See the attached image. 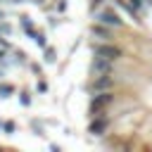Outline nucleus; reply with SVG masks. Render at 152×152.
Returning <instances> with one entry per match:
<instances>
[{"label": "nucleus", "instance_id": "f257e3e1", "mask_svg": "<svg viewBox=\"0 0 152 152\" xmlns=\"http://www.w3.org/2000/svg\"><path fill=\"white\" fill-rule=\"evenodd\" d=\"M109 102H114V95H112L109 90H100V93H95V95L90 97V107H88L90 119H93V116H107L104 107H107Z\"/></svg>", "mask_w": 152, "mask_h": 152}, {"label": "nucleus", "instance_id": "f03ea898", "mask_svg": "<svg viewBox=\"0 0 152 152\" xmlns=\"http://www.w3.org/2000/svg\"><path fill=\"white\" fill-rule=\"evenodd\" d=\"M90 74H93V76H104V74H112V59L95 55V59H93V64H90Z\"/></svg>", "mask_w": 152, "mask_h": 152}, {"label": "nucleus", "instance_id": "7ed1b4c3", "mask_svg": "<svg viewBox=\"0 0 152 152\" xmlns=\"http://www.w3.org/2000/svg\"><path fill=\"white\" fill-rule=\"evenodd\" d=\"M97 21L100 24H107L109 28L114 26V28H119V26H124V21H121V17L114 12V10H102L100 14H97Z\"/></svg>", "mask_w": 152, "mask_h": 152}, {"label": "nucleus", "instance_id": "20e7f679", "mask_svg": "<svg viewBox=\"0 0 152 152\" xmlns=\"http://www.w3.org/2000/svg\"><path fill=\"white\" fill-rule=\"evenodd\" d=\"M93 52L95 55H100V57H107V59H116V57H121V50L116 48V45H109V43H102V45H95L93 48Z\"/></svg>", "mask_w": 152, "mask_h": 152}, {"label": "nucleus", "instance_id": "39448f33", "mask_svg": "<svg viewBox=\"0 0 152 152\" xmlns=\"http://www.w3.org/2000/svg\"><path fill=\"white\" fill-rule=\"evenodd\" d=\"M112 86H114L112 74H104V76H95V81L90 83V90L93 93H100V90H109Z\"/></svg>", "mask_w": 152, "mask_h": 152}, {"label": "nucleus", "instance_id": "423d86ee", "mask_svg": "<svg viewBox=\"0 0 152 152\" xmlns=\"http://www.w3.org/2000/svg\"><path fill=\"white\" fill-rule=\"evenodd\" d=\"M107 126H109L107 116H93V121H90V126H88V133H90V135H104Z\"/></svg>", "mask_w": 152, "mask_h": 152}, {"label": "nucleus", "instance_id": "0eeeda50", "mask_svg": "<svg viewBox=\"0 0 152 152\" xmlns=\"http://www.w3.org/2000/svg\"><path fill=\"white\" fill-rule=\"evenodd\" d=\"M93 36L100 38V40H109V38H112V31H109L107 24H100V21H97V24L93 26Z\"/></svg>", "mask_w": 152, "mask_h": 152}, {"label": "nucleus", "instance_id": "6e6552de", "mask_svg": "<svg viewBox=\"0 0 152 152\" xmlns=\"http://www.w3.org/2000/svg\"><path fill=\"white\" fill-rule=\"evenodd\" d=\"M12 93H14V86H12V83H0V100L10 97Z\"/></svg>", "mask_w": 152, "mask_h": 152}, {"label": "nucleus", "instance_id": "1a4fd4ad", "mask_svg": "<svg viewBox=\"0 0 152 152\" xmlns=\"http://www.w3.org/2000/svg\"><path fill=\"white\" fill-rule=\"evenodd\" d=\"M31 38H33V43H36L38 48H45V45H48V43H45V33H40V31H33Z\"/></svg>", "mask_w": 152, "mask_h": 152}, {"label": "nucleus", "instance_id": "9d476101", "mask_svg": "<svg viewBox=\"0 0 152 152\" xmlns=\"http://www.w3.org/2000/svg\"><path fill=\"white\" fill-rule=\"evenodd\" d=\"M21 28H24V31L31 36V33H33V21H31L28 17H21Z\"/></svg>", "mask_w": 152, "mask_h": 152}, {"label": "nucleus", "instance_id": "9b49d317", "mask_svg": "<svg viewBox=\"0 0 152 152\" xmlns=\"http://www.w3.org/2000/svg\"><path fill=\"white\" fill-rule=\"evenodd\" d=\"M45 62H55V50L45 45Z\"/></svg>", "mask_w": 152, "mask_h": 152}, {"label": "nucleus", "instance_id": "f8f14e48", "mask_svg": "<svg viewBox=\"0 0 152 152\" xmlns=\"http://www.w3.org/2000/svg\"><path fill=\"white\" fill-rule=\"evenodd\" d=\"M31 128H33V133H36V135H45V133H43V126H40V124L31 121Z\"/></svg>", "mask_w": 152, "mask_h": 152}, {"label": "nucleus", "instance_id": "ddd939ff", "mask_svg": "<svg viewBox=\"0 0 152 152\" xmlns=\"http://www.w3.org/2000/svg\"><path fill=\"white\" fill-rule=\"evenodd\" d=\"M19 100H21V104H24V107H28V104H31V97H28V93H21V97H19Z\"/></svg>", "mask_w": 152, "mask_h": 152}, {"label": "nucleus", "instance_id": "4468645a", "mask_svg": "<svg viewBox=\"0 0 152 152\" xmlns=\"http://www.w3.org/2000/svg\"><path fill=\"white\" fill-rule=\"evenodd\" d=\"M2 126H5V133H14V124L12 121H5Z\"/></svg>", "mask_w": 152, "mask_h": 152}, {"label": "nucleus", "instance_id": "2eb2a0df", "mask_svg": "<svg viewBox=\"0 0 152 152\" xmlns=\"http://www.w3.org/2000/svg\"><path fill=\"white\" fill-rule=\"evenodd\" d=\"M128 5L135 7V10H140V7H142V0H128Z\"/></svg>", "mask_w": 152, "mask_h": 152}, {"label": "nucleus", "instance_id": "dca6fc26", "mask_svg": "<svg viewBox=\"0 0 152 152\" xmlns=\"http://www.w3.org/2000/svg\"><path fill=\"white\" fill-rule=\"evenodd\" d=\"M102 2H104V0H93V2H90V10H95V7H100Z\"/></svg>", "mask_w": 152, "mask_h": 152}, {"label": "nucleus", "instance_id": "f3484780", "mask_svg": "<svg viewBox=\"0 0 152 152\" xmlns=\"http://www.w3.org/2000/svg\"><path fill=\"white\" fill-rule=\"evenodd\" d=\"M2 17H5V14H2V10H0V19H2Z\"/></svg>", "mask_w": 152, "mask_h": 152}]
</instances>
